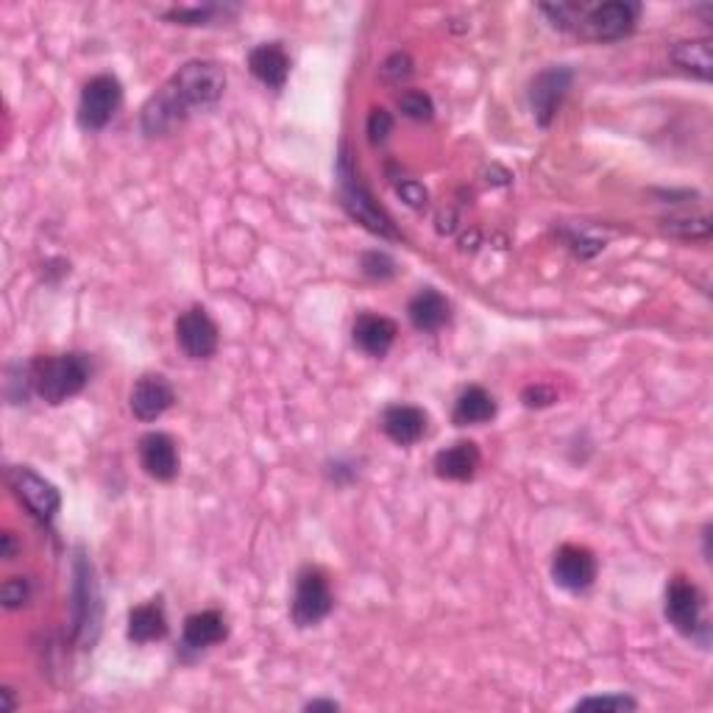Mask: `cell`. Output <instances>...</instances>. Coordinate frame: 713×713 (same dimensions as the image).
<instances>
[{"label": "cell", "mask_w": 713, "mask_h": 713, "mask_svg": "<svg viewBox=\"0 0 713 713\" xmlns=\"http://www.w3.org/2000/svg\"><path fill=\"white\" fill-rule=\"evenodd\" d=\"M226 73L218 62L193 60L179 67L151 98L145 100L140 126L148 137L176 129L195 109H209L224 98Z\"/></svg>", "instance_id": "obj_1"}, {"label": "cell", "mask_w": 713, "mask_h": 713, "mask_svg": "<svg viewBox=\"0 0 713 713\" xmlns=\"http://www.w3.org/2000/svg\"><path fill=\"white\" fill-rule=\"evenodd\" d=\"M93 374V363L87 354H47L29 363L31 390L47 404H65L67 399L82 393Z\"/></svg>", "instance_id": "obj_2"}, {"label": "cell", "mask_w": 713, "mask_h": 713, "mask_svg": "<svg viewBox=\"0 0 713 713\" xmlns=\"http://www.w3.org/2000/svg\"><path fill=\"white\" fill-rule=\"evenodd\" d=\"M337 195H341V207L346 209L348 218L366 226L368 231L388 240H399V229L393 226L390 215L374 201L371 190L360 182V173L354 168L348 148L343 145L341 156H337Z\"/></svg>", "instance_id": "obj_3"}, {"label": "cell", "mask_w": 713, "mask_h": 713, "mask_svg": "<svg viewBox=\"0 0 713 713\" xmlns=\"http://www.w3.org/2000/svg\"><path fill=\"white\" fill-rule=\"evenodd\" d=\"M663 614H667V622L680 636L700 641V647H707L711 627L705 622V599H702V591L689 577H680L678 574V577L669 580Z\"/></svg>", "instance_id": "obj_4"}, {"label": "cell", "mask_w": 713, "mask_h": 713, "mask_svg": "<svg viewBox=\"0 0 713 713\" xmlns=\"http://www.w3.org/2000/svg\"><path fill=\"white\" fill-rule=\"evenodd\" d=\"M638 18H641V7L633 0H611V3H585L580 23L574 34L591 42H616L633 34Z\"/></svg>", "instance_id": "obj_5"}, {"label": "cell", "mask_w": 713, "mask_h": 713, "mask_svg": "<svg viewBox=\"0 0 713 713\" xmlns=\"http://www.w3.org/2000/svg\"><path fill=\"white\" fill-rule=\"evenodd\" d=\"M335 596H332L330 580L321 569L304 566L295 577L293 602H290V616L295 627H315L332 614Z\"/></svg>", "instance_id": "obj_6"}, {"label": "cell", "mask_w": 713, "mask_h": 713, "mask_svg": "<svg viewBox=\"0 0 713 713\" xmlns=\"http://www.w3.org/2000/svg\"><path fill=\"white\" fill-rule=\"evenodd\" d=\"M120 104H123V87L112 73H100V76L89 78L78 98V126L84 131H100L112 123L118 115Z\"/></svg>", "instance_id": "obj_7"}, {"label": "cell", "mask_w": 713, "mask_h": 713, "mask_svg": "<svg viewBox=\"0 0 713 713\" xmlns=\"http://www.w3.org/2000/svg\"><path fill=\"white\" fill-rule=\"evenodd\" d=\"M9 485H12L14 496L25 505L31 516L42 525H51L56 519L62 507V496L54 483H47L45 477L29 466H12L9 468Z\"/></svg>", "instance_id": "obj_8"}, {"label": "cell", "mask_w": 713, "mask_h": 713, "mask_svg": "<svg viewBox=\"0 0 713 713\" xmlns=\"http://www.w3.org/2000/svg\"><path fill=\"white\" fill-rule=\"evenodd\" d=\"M176 343L190 360H209L220 343L218 324L204 307H190L176 321Z\"/></svg>", "instance_id": "obj_9"}, {"label": "cell", "mask_w": 713, "mask_h": 713, "mask_svg": "<svg viewBox=\"0 0 713 713\" xmlns=\"http://www.w3.org/2000/svg\"><path fill=\"white\" fill-rule=\"evenodd\" d=\"M552 580L563 591H588L596 580V558L591 549L577 547V543H566L560 547L552 558Z\"/></svg>", "instance_id": "obj_10"}, {"label": "cell", "mask_w": 713, "mask_h": 713, "mask_svg": "<svg viewBox=\"0 0 713 713\" xmlns=\"http://www.w3.org/2000/svg\"><path fill=\"white\" fill-rule=\"evenodd\" d=\"M574 73L569 67H547L543 73H538L530 84V107L536 115L538 126L547 129L558 115L560 104L566 98L569 87H572Z\"/></svg>", "instance_id": "obj_11"}, {"label": "cell", "mask_w": 713, "mask_h": 713, "mask_svg": "<svg viewBox=\"0 0 713 713\" xmlns=\"http://www.w3.org/2000/svg\"><path fill=\"white\" fill-rule=\"evenodd\" d=\"M173 401H176V390H173V385L162 374H145V377H140L129 396L131 413L142 424H151L160 415H165L173 407Z\"/></svg>", "instance_id": "obj_12"}, {"label": "cell", "mask_w": 713, "mask_h": 713, "mask_svg": "<svg viewBox=\"0 0 713 713\" xmlns=\"http://www.w3.org/2000/svg\"><path fill=\"white\" fill-rule=\"evenodd\" d=\"M140 466L156 483L179 477V446L168 432H148L140 437Z\"/></svg>", "instance_id": "obj_13"}, {"label": "cell", "mask_w": 713, "mask_h": 713, "mask_svg": "<svg viewBox=\"0 0 713 713\" xmlns=\"http://www.w3.org/2000/svg\"><path fill=\"white\" fill-rule=\"evenodd\" d=\"M248 71L268 89H282L290 76V56L282 42H262L248 54Z\"/></svg>", "instance_id": "obj_14"}, {"label": "cell", "mask_w": 713, "mask_h": 713, "mask_svg": "<svg viewBox=\"0 0 713 713\" xmlns=\"http://www.w3.org/2000/svg\"><path fill=\"white\" fill-rule=\"evenodd\" d=\"M382 432L396 446H413L426 435V413L415 404L385 407Z\"/></svg>", "instance_id": "obj_15"}, {"label": "cell", "mask_w": 713, "mask_h": 713, "mask_svg": "<svg viewBox=\"0 0 713 713\" xmlns=\"http://www.w3.org/2000/svg\"><path fill=\"white\" fill-rule=\"evenodd\" d=\"M479 461H483V454H479L477 443L457 441L435 454L432 468H435V474L441 479H452V483H468V479H474V474H477Z\"/></svg>", "instance_id": "obj_16"}, {"label": "cell", "mask_w": 713, "mask_h": 713, "mask_svg": "<svg viewBox=\"0 0 713 713\" xmlns=\"http://www.w3.org/2000/svg\"><path fill=\"white\" fill-rule=\"evenodd\" d=\"M396 335H399V330H396L393 321L374 313L357 315L352 330L354 346L360 348L363 354H368V357H377V360L390 352V346L396 343Z\"/></svg>", "instance_id": "obj_17"}, {"label": "cell", "mask_w": 713, "mask_h": 713, "mask_svg": "<svg viewBox=\"0 0 713 713\" xmlns=\"http://www.w3.org/2000/svg\"><path fill=\"white\" fill-rule=\"evenodd\" d=\"M226 636H229V627H226L224 614H218V611H201V614H193L184 619L182 649L201 652V649L220 644Z\"/></svg>", "instance_id": "obj_18"}, {"label": "cell", "mask_w": 713, "mask_h": 713, "mask_svg": "<svg viewBox=\"0 0 713 713\" xmlns=\"http://www.w3.org/2000/svg\"><path fill=\"white\" fill-rule=\"evenodd\" d=\"M449 315H452V307H449L446 295L437 293L435 288H421L407 304V318L419 332H437L449 324Z\"/></svg>", "instance_id": "obj_19"}, {"label": "cell", "mask_w": 713, "mask_h": 713, "mask_svg": "<svg viewBox=\"0 0 713 713\" xmlns=\"http://www.w3.org/2000/svg\"><path fill=\"white\" fill-rule=\"evenodd\" d=\"M129 641L151 644L168 636V616L162 599H151L145 605H137L129 611Z\"/></svg>", "instance_id": "obj_20"}, {"label": "cell", "mask_w": 713, "mask_h": 713, "mask_svg": "<svg viewBox=\"0 0 713 713\" xmlns=\"http://www.w3.org/2000/svg\"><path fill=\"white\" fill-rule=\"evenodd\" d=\"M496 419V399L479 385H472V388L463 390L454 401L452 421L457 426H479L488 424V421Z\"/></svg>", "instance_id": "obj_21"}, {"label": "cell", "mask_w": 713, "mask_h": 713, "mask_svg": "<svg viewBox=\"0 0 713 713\" xmlns=\"http://www.w3.org/2000/svg\"><path fill=\"white\" fill-rule=\"evenodd\" d=\"M672 60H674V65L685 67V71H691L694 76H700L702 82H707V78H711V67H713L711 40L674 42Z\"/></svg>", "instance_id": "obj_22"}, {"label": "cell", "mask_w": 713, "mask_h": 713, "mask_svg": "<svg viewBox=\"0 0 713 713\" xmlns=\"http://www.w3.org/2000/svg\"><path fill=\"white\" fill-rule=\"evenodd\" d=\"M98 596H95V583H93V566L87 560H76V605H73V614H76V627L98 625V616L93 614V607L98 605Z\"/></svg>", "instance_id": "obj_23"}, {"label": "cell", "mask_w": 713, "mask_h": 713, "mask_svg": "<svg viewBox=\"0 0 713 713\" xmlns=\"http://www.w3.org/2000/svg\"><path fill=\"white\" fill-rule=\"evenodd\" d=\"M235 7H220V3H204V7H187V9H171L165 12V20H173L179 25H213L226 14H235Z\"/></svg>", "instance_id": "obj_24"}, {"label": "cell", "mask_w": 713, "mask_h": 713, "mask_svg": "<svg viewBox=\"0 0 713 713\" xmlns=\"http://www.w3.org/2000/svg\"><path fill=\"white\" fill-rule=\"evenodd\" d=\"M399 109L410 120H430L432 112H435V104L421 89H407L404 95H399Z\"/></svg>", "instance_id": "obj_25"}, {"label": "cell", "mask_w": 713, "mask_h": 713, "mask_svg": "<svg viewBox=\"0 0 713 713\" xmlns=\"http://www.w3.org/2000/svg\"><path fill=\"white\" fill-rule=\"evenodd\" d=\"M638 702L627 694H602L585 696L574 705V711H636Z\"/></svg>", "instance_id": "obj_26"}, {"label": "cell", "mask_w": 713, "mask_h": 713, "mask_svg": "<svg viewBox=\"0 0 713 713\" xmlns=\"http://www.w3.org/2000/svg\"><path fill=\"white\" fill-rule=\"evenodd\" d=\"M360 268H363V273H366L368 279H379V282H385V279H393L396 273H399V268H396L393 257H390V253H385V251L363 253Z\"/></svg>", "instance_id": "obj_27"}, {"label": "cell", "mask_w": 713, "mask_h": 713, "mask_svg": "<svg viewBox=\"0 0 713 713\" xmlns=\"http://www.w3.org/2000/svg\"><path fill=\"white\" fill-rule=\"evenodd\" d=\"M368 142H371L374 148L385 145L390 137V131H393V115L388 112V109L377 107L371 109V115H368Z\"/></svg>", "instance_id": "obj_28"}, {"label": "cell", "mask_w": 713, "mask_h": 713, "mask_svg": "<svg viewBox=\"0 0 713 713\" xmlns=\"http://www.w3.org/2000/svg\"><path fill=\"white\" fill-rule=\"evenodd\" d=\"M0 599H3V607L9 611H18V607H25L31 599V583L25 577H9L0 588Z\"/></svg>", "instance_id": "obj_29"}, {"label": "cell", "mask_w": 713, "mask_h": 713, "mask_svg": "<svg viewBox=\"0 0 713 713\" xmlns=\"http://www.w3.org/2000/svg\"><path fill=\"white\" fill-rule=\"evenodd\" d=\"M379 71H382L385 82L401 84V82H407V78L413 76V60L399 51V54H390L388 60L382 62V67H379Z\"/></svg>", "instance_id": "obj_30"}, {"label": "cell", "mask_w": 713, "mask_h": 713, "mask_svg": "<svg viewBox=\"0 0 713 713\" xmlns=\"http://www.w3.org/2000/svg\"><path fill=\"white\" fill-rule=\"evenodd\" d=\"M396 193L401 195V201H404L407 207L413 209L426 207V201H430L426 187L421 182H415V179H401V182H396Z\"/></svg>", "instance_id": "obj_31"}, {"label": "cell", "mask_w": 713, "mask_h": 713, "mask_svg": "<svg viewBox=\"0 0 713 713\" xmlns=\"http://www.w3.org/2000/svg\"><path fill=\"white\" fill-rule=\"evenodd\" d=\"M667 229L678 237H707L711 224L707 218H669Z\"/></svg>", "instance_id": "obj_32"}, {"label": "cell", "mask_w": 713, "mask_h": 713, "mask_svg": "<svg viewBox=\"0 0 713 713\" xmlns=\"http://www.w3.org/2000/svg\"><path fill=\"white\" fill-rule=\"evenodd\" d=\"M521 401H525V407H549L558 401V393H554V388H547V385H530L521 393Z\"/></svg>", "instance_id": "obj_33"}, {"label": "cell", "mask_w": 713, "mask_h": 713, "mask_svg": "<svg viewBox=\"0 0 713 713\" xmlns=\"http://www.w3.org/2000/svg\"><path fill=\"white\" fill-rule=\"evenodd\" d=\"M304 711H341V705L335 700H313L304 705Z\"/></svg>", "instance_id": "obj_34"}, {"label": "cell", "mask_w": 713, "mask_h": 713, "mask_svg": "<svg viewBox=\"0 0 713 713\" xmlns=\"http://www.w3.org/2000/svg\"><path fill=\"white\" fill-rule=\"evenodd\" d=\"M3 558L12 560L14 558V532H3Z\"/></svg>", "instance_id": "obj_35"}]
</instances>
